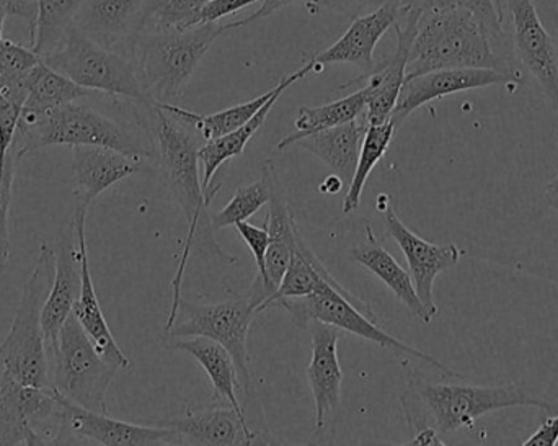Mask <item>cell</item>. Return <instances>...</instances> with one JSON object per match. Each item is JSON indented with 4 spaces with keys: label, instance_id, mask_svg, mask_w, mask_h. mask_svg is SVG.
Returning <instances> with one entry per match:
<instances>
[{
    "label": "cell",
    "instance_id": "obj_27",
    "mask_svg": "<svg viewBox=\"0 0 558 446\" xmlns=\"http://www.w3.org/2000/svg\"><path fill=\"white\" fill-rule=\"evenodd\" d=\"M312 71H315V61L312 58L307 59L305 65H302L299 71L292 72L288 77L281 79L278 82L277 87L268 91L267 94L260 95V97L254 98V100L244 101V104L234 105V107L226 108V110L218 111V113L213 114H199L195 113V111L185 110V108L177 107V105H172L173 110L180 114V117L185 118L186 121L193 124V126L198 130V133L202 134L203 140L211 141L216 140V137L226 136V134L232 133V131L241 128L242 124L247 123L254 114H257L260 111V108L277 94L278 91H288L292 84L301 81L305 75L311 74Z\"/></svg>",
    "mask_w": 558,
    "mask_h": 446
},
{
    "label": "cell",
    "instance_id": "obj_2",
    "mask_svg": "<svg viewBox=\"0 0 558 446\" xmlns=\"http://www.w3.org/2000/svg\"><path fill=\"white\" fill-rule=\"evenodd\" d=\"M403 412L413 432L432 427L448 442L462 431H474L478 419L490 412L537 408L553 414L554 406L524 389L520 382L501 386L433 383L413 376L402 396Z\"/></svg>",
    "mask_w": 558,
    "mask_h": 446
},
{
    "label": "cell",
    "instance_id": "obj_34",
    "mask_svg": "<svg viewBox=\"0 0 558 446\" xmlns=\"http://www.w3.org/2000/svg\"><path fill=\"white\" fill-rule=\"evenodd\" d=\"M396 131L397 128L392 120L380 124H367L363 144H361L360 157H357L356 170H354L353 180H351L347 196L343 200L344 215H350V213L360 208L361 195H363L367 179L373 173L374 167L389 149L390 141H392Z\"/></svg>",
    "mask_w": 558,
    "mask_h": 446
},
{
    "label": "cell",
    "instance_id": "obj_41",
    "mask_svg": "<svg viewBox=\"0 0 558 446\" xmlns=\"http://www.w3.org/2000/svg\"><path fill=\"white\" fill-rule=\"evenodd\" d=\"M389 0H317L314 3L318 9L340 13V15L350 16L354 20L380 9Z\"/></svg>",
    "mask_w": 558,
    "mask_h": 446
},
{
    "label": "cell",
    "instance_id": "obj_13",
    "mask_svg": "<svg viewBox=\"0 0 558 446\" xmlns=\"http://www.w3.org/2000/svg\"><path fill=\"white\" fill-rule=\"evenodd\" d=\"M312 359L307 366L308 385L315 406L314 438L333 435L341 412L343 372L338 360L340 329L330 324L312 321Z\"/></svg>",
    "mask_w": 558,
    "mask_h": 446
},
{
    "label": "cell",
    "instance_id": "obj_46",
    "mask_svg": "<svg viewBox=\"0 0 558 446\" xmlns=\"http://www.w3.org/2000/svg\"><path fill=\"white\" fill-rule=\"evenodd\" d=\"M7 16H9V0H0V41L3 39V23Z\"/></svg>",
    "mask_w": 558,
    "mask_h": 446
},
{
    "label": "cell",
    "instance_id": "obj_39",
    "mask_svg": "<svg viewBox=\"0 0 558 446\" xmlns=\"http://www.w3.org/2000/svg\"><path fill=\"white\" fill-rule=\"evenodd\" d=\"M41 61L33 49L5 39L0 41V77L5 81H25Z\"/></svg>",
    "mask_w": 558,
    "mask_h": 446
},
{
    "label": "cell",
    "instance_id": "obj_19",
    "mask_svg": "<svg viewBox=\"0 0 558 446\" xmlns=\"http://www.w3.org/2000/svg\"><path fill=\"white\" fill-rule=\"evenodd\" d=\"M150 0H85L74 26L105 48L124 49L141 32Z\"/></svg>",
    "mask_w": 558,
    "mask_h": 446
},
{
    "label": "cell",
    "instance_id": "obj_21",
    "mask_svg": "<svg viewBox=\"0 0 558 446\" xmlns=\"http://www.w3.org/2000/svg\"><path fill=\"white\" fill-rule=\"evenodd\" d=\"M402 3L403 0H389L380 9L354 19L350 28L337 43H333L325 51L311 56L315 61V71H320L322 65L325 64L347 62V64L360 68L364 72L363 75L369 74L376 65L374 64V51H376L377 43L383 38L384 33L397 22Z\"/></svg>",
    "mask_w": 558,
    "mask_h": 446
},
{
    "label": "cell",
    "instance_id": "obj_26",
    "mask_svg": "<svg viewBox=\"0 0 558 446\" xmlns=\"http://www.w3.org/2000/svg\"><path fill=\"white\" fill-rule=\"evenodd\" d=\"M170 349L189 353L205 370L215 389V401L219 405H229L245 414L239 402L238 391L242 388L239 379L238 366L231 353L215 340L208 337H190L189 340H170Z\"/></svg>",
    "mask_w": 558,
    "mask_h": 446
},
{
    "label": "cell",
    "instance_id": "obj_24",
    "mask_svg": "<svg viewBox=\"0 0 558 446\" xmlns=\"http://www.w3.org/2000/svg\"><path fill=\"white\" fill-rule=\"evenodd\" d=\"M366 130L367 121L363 114L350 123L305 136L295 146L327 164L344 186H350Z\"/></svg>",
    "mask_w": 558,
    "mask_h": 446
},
{
    "label": "cell",
    "instance_id": "obj_8",
    "mask_svg": "<svg viewBox=\"0 0 558 446\" xmlns=\"http://www.w3.org/2000/svg\"><path fill=\"white\" fill-rule=\"evenodd\" d=\"M43 62L81 87L123 98L131 104H149L133 59L126 52L105 48L100 43L69 28L64 41Z\"/></svg>",
    "mask_w": 558,
    "mask_h": 446
},
{
    "label": "cell",
    "instance_id": "obj_9",
    "mask_svg": "<svg viewBox=\"0 0 558 446\" xmlns=\"http://www.w3.org/2000/svg\"><path fill=\"white\" fill-rule=\"evenodd\" d=\"M118 366L104 359L74 314L68 317L51 355V388L72 405L108 414L107 393Z\"/></svg>",
    "mask_w": 558,
    "mask_h": 446
},
{
    "label": "cell",
    "instance_id": "obj_10",
    "mask_svg": "<svg viewBox=\"0 0 558 446\" xmlns=\"http://www.w3.org/2000/svg\"><path fill=\"white\" fill-rule=\"evenodd\" d=\"M258 313L260 303L251 293L215 304H190L182 300L177 316L182 314L183 321L173 324L167 334L170 340L198 336L221 343L234 359L242 389L248 396L252 391V376L247 339L252 321Z\"/></svg>",
    "mask_w": 558,
    "mask_h": 446
},
{
    "label": "cell",
    "instance_id": "obj_18",
    "mask_svg": "<svg viewBox=\"0 0 558 446\" xmlns=\"http://www.w3.org/2000/svg\"><path fill=\"white\" fill-rule=\"evenodd\" d=\"M88 206L82 203H75L74 221L75 239H77V255L81 262V291H78L77 301H75L72 314L77 317L81 326L84 327L87 336L94 340L100 355L111 365L118 369H130V359L124 355L123 350L118 346L111 334L110 326L105 320L104 311L98 301L97 291H95L94 280H92L90 262H88L87 238H85V219H87Z\"/></svg>",
    "mask_w": 558,
    "mask_h": 446
},
{
    "label": "cell",
    "instance_id": "obj_7",
    "mask_svg": "<svg viewBox=\"0 0 558 446\" xmlns=\"http://www.w3.org/2000/svg\"><path fill=\"white\" fill-rule=\"evenodd\" d=\"M278 306L284 308L291 314L292 323L302 329H307L308 323L312 321H320V323L330 324L340 330H347L353 336L361 337L367 342L392 350L396 355L420 360L449 378H461L458 372L442 365L428 353L420 352L380 329L377 326V317L374 316L371 308L354 298L353 294L348 293L335 278L322 281L315 293L304 298H294V300H282Z\"/></svg>",
    "mask_w": 558,
    "mask_h": 446
},
{
    "label": "cell",
    "instance_id": "obj_43",
    "mask_svg": "<svg viewBox=\"0 0 558 446\" xmlns=\"http://www.w3.org/2000/svg\"><path fill=\"white\" fill-rule=\"evenodd\" d=\"M558 444V415L547 419L523 446H556Z\"/></svg>",
    "mask_w": 558,
    "mask_h": 446
},
{
    "label": "cell",
    "instance_id": "obj_25",
    "mask_svg": "<svg viewBox=\"0 0 558 446\" xmlns=\"http://www.w3.org/2000/svg\"><path fill=\"white\" fill-rule=\"evenodd\" d=\"M264 166L268 170L271 182V196L270 202H268L270 213H268L267 226H265L268 236H270L267 252V272L268 278L278 290L289 261H291L292 252H294L299 229L295 226L294 216L289 209L288 202H286L277 166L271 160L264 162Z\"/></svg>",
    "mask_w": 558,
    "mask_h": 446
},
{
    "label": "cell",
    "instance_id": "obj_16",
    "mask_svg": "<svg viewBox=\"0 0 558 446\" xmlns=\"http://www.w3.org/2000/svg\"><path fill=\"white\" fill-rule=\"evenodd\" d=\"M514 48L524 69L536 79L558 111V58L556 45L541 22L533 0H510Z\"/></svg>",
    "mask_w": 558,
    "mask_h": 446
},
{
    "label": "cell",
    "instance_id": "obj_45",
    "mask_svg": "<svg viewBox=\"0 0 558 446\" xmlns=\"http://www.w3.org/2000/svg\"><path fill=\"white\" fill-rule=\"evenodd\" d=\"M544 202L549 208L558 213V173L547 183L546 190H544Z\"/></svg>",
    "mask_w": 558,
    "mask_h": 446
},
{
    "label": "cell",
    "instance_id": "obj_17",
    "mask_svg": "<svg viewBox=\"0 0 558 446\" xmlns=\"http://www.w3.org/2000/svg\"><path fill=\"white\" fill-rule=\"evenodd\" d=\"M160 427L172 429L180 444L238 446L264 444V438L252 431L247 415L229 405L193 409L182 415L160 419Z\"/></svg>",
    "mask_w": 558,
    "mask_h": 446
},
{
    "label": "cell",
    "instance_id": "obj_1",
    "mask_svg": "<svg viewBox=\"0 0 558 446\" xmlns=\"http://www.w3.org/2000/svg\"><path fill=\"white\" fill-rule=\"evenodd\" d=\"M133 105L136 123L153 143L154 159H157L162 169L170 195L189 222L186 244L172 284V308L166 327L169 330L175 323L177 311L182 301L183 274L192 249H199V254L203 252L228 264H234L235 258L222 251L215 239L199 166L198 150L205 144L202 134L190 121L180 117L170 104L149 101Z\"/></svg>",
    "mask_w": 558,
    "mask_h": 446
},
{
    "label": "cell",
    "instance_id": "obj_12",
    "mask_svg": "<svg viewBox=\"0 0 558 446\" xmlns=\"http://www.w3.org/2000/svg\"><path fill=\"white\" fill-rule=\"evenodd\" d=\"M422 10L415 7H400L397 22L393 23L397 35V46L380 64L374 65L369 74L353 79L340 88H350L357 82L366 81V118L367 124L386 123L392 117L393 108L399 101L400 91L407 77V65H409L410 51H412L413 39H415L418 20Z\"/></svg>",
    "mask_w": 558,
    "mask_h": 446
},
{
    "label": "cell",
    "instance_id": "obj_40",
    "mask_svg": "<svg viewBox=\"0 0 558 446\" xmlns=\"http://www.w3.org/2000/svg\"><path fill=\"white\" fill-rule=\"evenodd\" d=\"M264 2V0H209L195 16L190 26L203 25V23H216L225 16L232 15L252 3Z\"/></svg>",
    "mask_w": 558,
    "mask_h": 446
},
{
    "label": "cell",
    "instance_id": "obj_33",
    "mask_svg": "<svg viewBox=\"0 0 558 446\" xmlns=\"http://www.w3.org/2000/svg\"><path fill=\"white\" fill-rule=\"evenodd\" d=\"M84 2L85 0H36L38 16L35 28L29 33V43L39 58L51 55L61 46Z\"/></svg>",
    "mask_w": 558,
    "mask_h": 446
},
{
    "label": "cell",
    "instance_id": "obj_38",
    "mask_svg": "<svg viewBox=\"0 0 558 446\" xmlns=\"http://www.w3.org/2000/svg\"><path fill=\"white\" fill-rule=\"evenodd\" d=\"M20 159L15 147L5 164H0V272L7 267L10 257L9 213L12 203L13 179Z\"/></svg>",
    "mask_w": 558,
    "mask_h": 446
},
{
    "label": "cell",
    "instance_id": "obj_11",
    "mask_svg": "<svg viewBox=\"0 0 558 446\" xmlns=\"http://www.w3.org/2000/svg\"><path fill=\"white\" fill-rule=\"evenodd\" d=\"M59 396V395H58ZM61 398V396H59ZM172 445L179 437L172 429L136 425L88 411L61 398L58 431L51 445Z\"/></svg>",
    "mask_w": 558,
    "mask_h": 446
},
{
    "label": "cell",
    "instance_id": "obj_32",
    "mask_svg": "<svg viewBox=\"0 0 558 446\" xmlns=\"http://www.w3.org/2000/svg\"><path fill=\"white\" fill-rule=\"evenodd\" d=\"M46 445L33 429L25 402V385L10 376H0V446Z\"/></svg>",
    "mask_w": 558,
    "mask_h": 446
},
{
    "label": "cell",
    "instance_id": "obj_36",
    "mask_svg": "<svg viewBox=\"0 0 558 446\" xmlns=\"http://www.w3.org/2000/svg\"><path fill=\"white\" fill-rule=\"evenodd\" d=\"M402 5L415 7L422 12L451 9L469 10L488 29L492 38L504 35L497 0H403Z\"/></svg>",
    "mask_w": 558,
    "mask_h": 446
},
{
    "label": "cell",
    "instance_id": "obj_44",
    "mask_svg": "<svg viewBox=\"0 0 558 446\" xmlns=\"http://www.w3.org/2000/svg\"><path fill=\"white\" fill-rule=\"evenodd\" d=\"M405 445H446L442 441L441 435L432 427H422L418 431L413 432V438L407 442Z\"/></svg>",
    "mask_w": 558,
    "mask_h": 446
},
{
    "label": "cell",
    "instance_id": "obj_4",
    "mask_svg": "<svg viewBox=\"0 0 558 446\" xmlns=\"http://www.w3.org/2000/svg\"><path fill=\"white\" fill-rule=\"evenodd\" d=\"M490 38L469 10L422 12L405 79L441 69H495L523 79L492 49Z\"/></svg>",
    "mask_w": 558,
    "mask_h": 446
},
{
    "label": "cell",
    "instance_id": "obj_6",
    "mask_svg": "<svg viewBox=\"0 0 558 446\" xmlns=\"http://www.w3.org/2000/svg\"><path fill=\"white\" fill-rule=\"evenodd\" d=\"M56 251L43 244L38 261L23 285L9 334L0 343L2 375L35 388H51V363L43 334V308L54 280Z\"/></svg>",
    "mask_w": 558,
    "mask_h": 446
},
{
    "label": "cell",
    "instance_id": "obj_42",
    "mask_svg": "<svg viewBox=\"0 0 558 446\" xmlns=\"http://www.w3.org/2000/svg\"><path fill=\"white\" fill-rule=\"evenodd\" d=\"M317 2V0H264L262 7L255 10L251 15L245 16L242 20H235V22L226 23V29L244 28V26L252 25V23L258 22V20L267 19V16L274 15L278 10L286 9L289 5H298V3Z\"/></svg>",
    "mask_w": 558,
    "mask_h": 446
},
{
    "label": "cell",
    "instance_id": "obj_37",
    "mask_svg": "<svg viewBox=\"0 0 558 446\" xmlns=\"http://www.w3.org/2000/svg\"><path fill=\"white\" fill-rule=\"evenodd\" d=\"M208 2L209 0H150L143 28H189L193 16Z\"/></svg>",
    "mask_w": 558,
    "mask_h": 446
},
{
    "label": "cell",
    "instance_id": "obj_35",
    "mask_svg": "<svg viewBox=\"0 0 558 446\" xmlns=\"http://www.w3.org/2000/svg\"><path fill=\"white\" fill-rule=\"evenodd\" d=\"M271 182L268 170L262 173V179L248 185L239 186L231 202L211 216V226L215 231L235 226L238 222L247 221L255 213L260 212L262 206L270 202Z\"/></svg>",
    "mask_w": 558,
    "mask_h": 446
},
{
    "label": "cell",
    "instance_id": "obj_22",
    "mask_svg": "<svg viewBox=\"0 0 558 446\" xmlns=\"http://www.w3.org/2000/svg\"><path fill=\"white\" fill-rule=\"evenodd\" d=\"M146 169V160L133 159L108 147H72L75 203L90 206L105 190Z\"/></svg>",
    "mask_w": 558,
    "mask_h": 446
},
{
    "label": "cell",
    "instance_id": "obj_3",
    "mask_svg": "<svg viewBox=\"0 0 558 446\" xmlns=\"http://www.w3.org/2000/svg\"><path fill=\"white\" fill-rule=\"evenodd\" d=\"M226 32L218 22L189 28L146 26L124 52L133 59L150 101L175 105L206 52Z\"/></svg>",
    "mask_w": 558,
    "mask_h": 446
},
{
    "label": "cell",
    "instance_id": "obj_48",
    "mask_svg": "<svg viewBox=\"0 0 558 446\" xmlns=\"http://www.w3.org/2000/svg\"><path fill=\"white\" fill-rule=\"evenodd\" d=\"M0 376H2V370H0Z\"/></svg>",
    "mask_w": 558,
    "mask_h": 446
},
{
    "label": "cell",
    "instance_id": "obj_5",
    "mask_svg": "<svg viewBox=\"0 0 558 446\" xmlns=\"http://www.w3.org/2000/svg\"><path fill=\"white\" fill-rule=\"evenodd\" d=\"M49 146H101L133 159H154V146L146 133L128 130L78 100L54 108L41 117L20 114L13 141L19 159Z\"/></svg>",
    "mask_w": 558,
    "mask_h": 446
},
{
    "label": "cell",
    "instance_id": "obj_14",
    "mask_svg": "<svg viewBox=\"0 0 558 446\" xmlns=\"http://www.w3.org/2000/svg\"><path fill=\"white\" fill-rule=\"evenodd\" d=\"M521 81L523 79L517 75L495 71V69H441V71L426 72L416 77L405 79L390 120L399 130L413 111L429 101L459 94V92Z\"/></svg>",
    "mask_w": 558,
    "mask_h": 446
},
{
    "label": "cell",
    "instance_id": "obj_29",
    "mask_svg": "<svg viewBox=\"0 0 558 446\" xmlns=\"http://www.w3.org/2000/svg\"><path fill=\"white\" fill-rule=\"evenodd\" d=\"M366 91L363 87L348 97L331 101V104L301 107L295 114L294 133L282 137L277 147L279 150L288 149V147L295 146L305 136L357 120L366 111Z\"/></svg>",
    "mask_w": 558,
    "mask_h": 446
},
{
    "label": "cell",
    "instance_id": "obj_15",
    "mask_svg": "<svg viewBox=\"0 0 558 446\" xmlns=\"http://www.w3.org/2000/svg\"><path fill=\"white\" fill-rule=\"evenodd\" d=\"M384 222H386L387 234L397 242L400 251L405 255L410 277H412L420 300L428 308L429 313L436 316L438 306L433 297L435 280L439 274L459 264L462 257L461 249L456 244H432V242L420 238L403 225L392 206L386 208Z\"/></svg>",
    "mask_w": 558,
    "mask_h": 446
},
{
    "label": "cell",
    "instance_id": "obj_20",
    "mask_svg": "<svg viewBox=\"0 0 558 446\" xmlns=\"http://www.w3.org/2000/svg\"><path fill=\"white\" fill-rule=\"evenodd\" d=\"M74 221L65 229L59 239L56 251L54 280L43 308V334H45L46 349H48L49 363L58 346L59 333L68 317L74 310L75 301L81 291V262H78L77 244H75Z\"/></svg>",
    "mask_w": 558,
    "mask_h": 446
},
{
    "label": "cell",
    "instance_id": "obj_23",
    "mask_svg": "<svg viewBox=\"0 0 558 446\" xmlns=\"http://www.w3.org/2000/svg\"><path fill=\"white\" fill-rule=\"evenodd\" d=\"M351 257L354 262L363 265L364 268L376 275L380 281L387 285L390 291L396 294L397 300L423 324H432L433 314L428 308L422 303L418 293H416L415 285H413L410 272H407L386 249L380 245L374 236L371 226H366V241L356 245L351 251Z\"/></svg>",
    "mask_w": 558,
    "mask_h": 446
},
{
    "label": "cell",
    "instance_id": "obj_31",
    "mask_svg": "<svg viewBox=\"0 0 558 446\" xmlns=\"http://www.w3.org/2000/svg\"><path fill=\"white\" fill-rule=\"evenodd\" d=\"M328 280H333V275L322 265L299 231L298 242H295V249L288 268H286L284 277L274 297L268 298L264 311L267 308L278 306L282 300L308 297V294L315 293L322 281Z\"/></svg>",
    "mask_w": 558,
    "mask_h": 446
},
{
    "label": "cell",
    "instance_id": "obj_30",
    "mask_svg": "<svg viewBox=\"0 0 558 446\" xmlns=\"http://www.w3.org/2000/svg\"><path fill=\"white\" fill-rule=\"evenodd\" d=\"M25 85L26 98L22 108L23 117H41L54 108L82 100L92 94L90 91L75 84L74 81L49 68L43 61L32 69Z\"/></svg>",
    "mask_w": 558,
    "mask_h": 446
},
{
    "label": "cell",
    "instance_id": "obj_47",
    "mask_svg": "<svg viewBox=\"0 0 558 446\" xmlns=\"http://www.w3.org/2000/svg\"><path fill=\"white\" fill-rule=\"evenodd\" d=\"M497 9L498 13H500L501 20H504V5H501V0H497Z\"/></svg>",
    "mask_w": 558,
    "mask_h": 446
},
{
    "label": "cell",
    "instance_id": "obj_28",
    "mask_svg": "<svg viewBox=\"0 0 558 446\" xmlns=\"http://www.w3.org/2000/svg\"><path fill=\"white\" fill-rule=\"evenodd\" d=\"M284 91H278L264 107L260 108L257 114L251 118L247 123L242 124L238 130L232 133L226 134V136L216 137V140L206 141L198 150L199 166L203 170V189H205L206 200L208 203L213 202L218 190L221 185H213V179H215L216 172L222 164L228 160L234 159V157L241 156L247 147L248 141L257 134V131L264 126L267 121L268 114L274 110L275 104L279 100Z\"/></svg>",
    "mask_w": 558,
    "mask_h": 446
}]
</instances>
